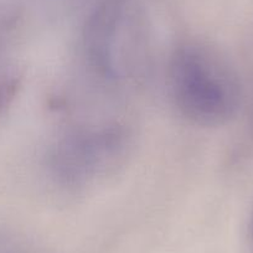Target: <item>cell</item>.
I'll list each match as a JSON object with an SVG mask.
<instances>
[{
	"instance_id": "obj_1",
	"label": "cell",
	"mask_w": 253,
	"mask_h": 253,
	"mask_svg": "<svg viewBox=\"0 0 253 253\" xmlns=\"http://www.w3.org/2000/svg\"><path fill=\"white\" fill-rule=\"evenodd\" d=\"M82 55L88 71L104 84L126 87L144 79L150 60L147 25L129 0H106L87 19Z\"/></svg>"
},
{
	"instance_id": "obj_2",
	"label": "cell",
	"mask_w": 253,
	"mask_h": 253,
	"mask_svg": "<svg viewBox=\"0 0 253 253\" xmlns=\"http://www.w3.org/2000/svg\"><path fill=\"white\" fill-rule=\"evenodd\" d=\"M172 104L193 124L216 126L235 116L240 86L227 62L210 46L196 41L177 45L167 69Z\"/></svg>"
},
{
	"instance_id": "obj_3",
	"label": "cell",
	"mask_w": 253,
	"mask_h": 253,
	"mask_svg": "<svg viewBox=\"0 0 253 253\" xmlns=\"http://www.w3.org/2000/svg\"><path fill=\"white\" fill-rule=\"evenodd\" d=\"M129 145V134L119 124L77 126L56 140L48 155V169L62 186H86L113 172Z\"/></svg>"
},
{
	"instance_id": "obj_4",
	"label": "cell",
	"mask_w": 253,
	"mask_h": 253,
	"mask_svg": "<svg viewBox=\"0 0 253 253\" xmlns=\"http://www.w3.org/2000/svg\"><path fill=\"white\" fill-rule=\"evenodd\" d=\"M18 87V80L15 76L0 77V111L5 108L14 97Z\"/></svg>"
},
{
	"instance_id": "obj_5",
	"label": "cell",
	"mask_w": 253,
	"mask_h": 253,
	"mask_svg": "<svg viewBox=\"0 0 253 253\" xmlns=\"http://www.w3.org/2000/svg\"><path fill=\"white\" fill-rule=\"evenodd\" d=\"M248 252L253 253V213L252 217H251V222H250V227H248Z\"/></svg>"
}]
</instances>
